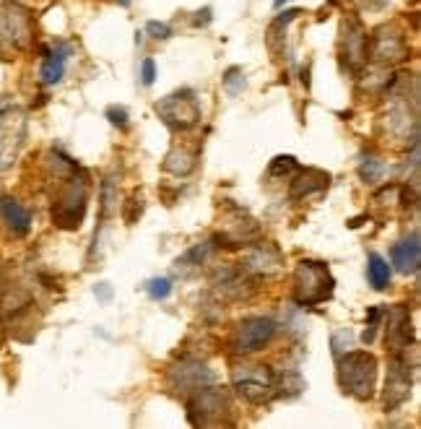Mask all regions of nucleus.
I'll use <instances>...</instances> for the list:
<instances>
[{
  "label": "nucleus",
  "instance_id": "f257e3e1",
  "mask_svg": "<svg viewBox=\"0 0 421 429\" xmlns=\"http://www.w3.org/2000/svg\"><path fill=\"white\" fill-rule=\"evenodd\" d=\"M338 383L349 395L370 401L377 383V357L370 352H346L338 359Z\"/></svg>",
  "mask_w": 421,
  "mask_h": 429
},
{
  "label": "nucleus",
  "instance_id": "f03ea898",
  "mask_svg": "<svg viewBox=\"0 0 421 429\" xmlns=\"http://www.w3.org/2000/svg\"><path fill=\"white\" fill-rule=\"evenodd\" d=\"M333 286V276L325 263H320V260H302L294 271V300L304 307L330 300Z\"/></svg>",
  "mask_w": 421,
  "mask_h": 429
},
{
  "label": "nucleus",
  "instance_id": "7ed1b4c3",
  "mask_svg": "<svg viewBox=\"0 0 421 429\" xmlns=\"http://www.w3.org/2000/svg\"><path fill=\"white\" fill-rule=\"evenodd\" d=\"M234 390L247 401V404H268L278 393V378L273 369L266 364H237L232 369Z\"/></svg>",
  "mask_w": 421,
  "mask_h": 429
},
{
  "label": "nucleus",
  "instance_id": "20e7f679",
  "mask_svg": "<svg viewBox=\"0 0 421 429\" xmlns=\"http://www.w3.org/2000/svg\"><path fill=\"white\" fill-rule=\"evenodd\" d=\"M232 411V401L226 388H200L198 393H193L188 401V416L190 424L195 427H211V424H229L224 419L226 414Z\"/></svg>",
  "mask_w": 421,
  "mask_h": 429
},
{
  "label": "nucleus",
  "instance_id": "39448f33",
  "mask_svg": "<svg viewBox=\"0 0 421 429\" xmlns=\"http://www.w3.org/2000/svg\"><path fill=\"white\" fill-rule=\"evenodd\" d=\"M84 214H86V185L70 177L52 203V222L60 229H78L84 222Z\"/></svg>",
  "mask_w": 421,
  "mask_h": 429
},
{
  "label": "nucleus",
  "instance_id": "423d86ee",
  "mask_svg": "<svg viewBox=\"0 0 421 429\" xmlns=\"http://www.w3.org/2000/svg\"><path fill=\"white\" fill-rule=\"evenodd\" d=\"M26 138V117L18 107H0V172L13 167Z\"/></svg>",
  "mask_w": 421,
  "mask_h": 429
},
{
  "label": "nucleus",
  "instance_id": "0eeeda50",
  "mask_svg": "<svg viewBox=\"0 0 421 429\" xmlns=\"http://www.w3.org/2000/svg\"><path fill=\"white\" fill-rule=\"evenodd\" d=\"M156 112L174 130H190L200 122V104L193 91H177V94L164 96L162 102H156Z\"/></svg>",
  "mask_w": 421,
  "mask_h": 429
},
{
  "label": "nucleus",
  "instance_id": "6e6552de",
  "mask_svg": "<svg viewBox=\"0 0 421 429\" xmlns=\"http://www.w3.org/2000/svg\"><path fill=\"white\" fill-rule=\"evenodd\" d=\"M276 333V323L271 318H245L240 326L234 328V335H232V349L234 354H255L266 346Z\"/></svg>",
  "mask_w": 421,
  "mask_h": 429
},
{
  "label": "nucleus",
  "instance_id": "1a4fd4ad",
  "mask_svg": "<svg viewBox=\"0 0 421 429\" xmlns=\"http://www.w3.org/2000/svg\"><path fill=\"white\" fill-rule=\"evenodd\" d=\"M167 383L172 388L174 393L182 395H193L198 393L200 388H206L214 383V372L208 369V364L195 359H182L180 364L169 367L167 372Z\"/></svg>",
  "mask_w": 421,
  "mask_h": 429
},
{
  "label": "nucleus",
  "instance_id": "9d476101",
  "mask_svg": "<svg viewBox=\"0 0 421 429\" xmlns=\"http://www.w3.org/2000/svg\"><path fill=\"white\" fill-rule=\"evenodd\" d=\"M411 367L408 359L401 357V352H396V357L387 364V380H385V411H396L408 401L411 395Z\"/></svg>",
  "mask_w": 421,
  "mask_h": 429
},
{
  "label": "nucleus",
  "instance_id": "9b49d317",
  "mask_svg": "<svg viewBox=\"0 0 421 429\" xmlns=\"http://www.w3.org/2000/svg\"><path fill=\"white\" fill-rule=\"evenodd\" d=\"M341 47H344L346 65L356 73V70L364 65V60H367V50H370V39H367V34H364V29H361L359 21L346 18L344 24H341Z\"/></svg>",
  "mask_w": 421,
  "mask_h": 429
},
{
  "label": "nucleus",
  "instance_id": "f8f14e48",
  "mask_svg": "<svg viewBox=\"0 0 421 429\" xmlns=\"http://www.w3.org/2000/svg\"><path fill=\"white\" fill-rule=\"evenodd\" d=\"M29 37H32V29H29L26 13L16 6H8L0 13V39L13 50H24L29 44Z\"/></svg>",
  "mask_w": 421,
  "mask_h": 429
},
{
  "label": "nucleus",
  "instance_id": "ddd939ff",
  "mask_svg": "<svg viewBox=\"0 0 421 429\" xmlns=\"http://www.w3.org/2000/svg\"><path fill=\"white\" fill-rule=\"evenodd\" d=\"M372 58L377 63H385V65L406 60L403 37L396 34L393 29H380L377 37H375V42H372Z\"/></svg>",
  "mask_w": 421,
  "mask_h": 429
},
{
  "label": "nucleus",
  "instance_id": "4468645a",
  "mask_svg": "<svg viewBox=\"0 0 421 429\" xmlns=\"http://www.w3.org/2000/svg\"><path fill=\"white\" fill-rule=\"evenodd\" d=\"M390 257H393V266L401 271V274H416L421 266V245H419V232H413L411 237L396 242L393 250H390Z\"/></svg>",
  "mask_w": 421,
  "mask_h": 429
},
{
  "label": "nucleus",
  "instance_id": "2eb2a0df",
  "mask_svg": "<svg viewBox=\"0 0 421 429\" xmlns=\"http://www.w3.org/2000/svg\"><path fill=\"white\" fill-rule=\"evenodd\" d=\"M387 341L393 352H403L408 343H413V328H411V312L406 307H396L387 318Z\"/></svg>",
  "mask_w": 421,
  "mask_h": 429
},
{
  "label": "nucleus",
  "instance_id": "dca6fc26",
  "mask_svg": "<svg viewBox=\"0 0 421 429\" xmlns=\"http://www.w3.org/2000/svg\"><path fill=\"white\" fill-rule=\"evenodd\" d=\"M0 219L11 229V234H16V237H26L32 229V214L11 196L0 198Z\"/></svg>",
  "mask_w": 421,
  "mask_h": 429
},
{
  "label": "nucleus",
  "instance_id": "f3484780",
  "mask_svg": "<svg viewBox=\"0 0 421 429\" xmlns=\"http://www.w3.org/2000/svg\"><path fill=\"white\" fill-rule=\"evenodd\" d=\"M245 268L252 271V274H276L278 268H281V252L273 248V245H268V242H260L255 245L252 250H247V255H245Z\"/></svg>",
  "mask_w": 421,
  "mask_h": 429
},
{
  "label": "nucleus",
  "instance_id": "a211bd4d",
  "mask_svg": "<svg viewBox=\"0 0 421 429\" xmlns=\"http://www.w3.org/2000/svg\"><path fill=\"white\" fill-rule=\"evenodd\" d=\"M328 185H330V174L328 172L315 169V167H304L292 182V198H307L312 193L325 190Z\"/></svg>",
  "mask_w": 421,
  "mask_h": 429
},
{
  "label": "nucleus",
  "instance_id": "6ab92c4d",
  "mask_svg": "<svg viewBox=\"0 0 421 429\" xmlns=\"http://www.w3.org/2000/svg\"><path fill=\"white\" fill-rule=\"evenodd\" d=\"M65 60H68V47L65 44H58L52 52H47V58L42 63V81L47 86L58 84L65 73Z\"/></svg>",
  "mask_w": 421,
  "mask_h": 429
},
{
  "label": "nucleus",
  "instance_id": "aec40b11",
  "mask_svg": "<svg viewBox=\"0 0 421 429\" xmlns=\"http://www.w3.org/2000/svg\"><path fill=\"white\" fill-rule=\"evenodd\" d=\"M164 169L185 177V174H190V172L195 169V154L188 151V148H172L167 154V159H164Z\"/></svg>",
  "mask_w": 421,
  "mask_h": 429
},
{
  "label": "nucleus",
  "instance_id": "412c9836",
  "mask_svg": "<svg viewBox=\"0 0 421 429\" xmlns=\"http://www.w3.org/2000/svg\"><path fill=\"white\" fill-rule=\"evenodd\" d=\"M367 276H370L372 286H375L377 292H382V289H387V286H390V276H393V271H390V266H387L385 257L377 255V252H372L370 266H367Z\"/></svg>",
  "mask_w": 421,
  "mask_h": 429
},
{
  "label": "nucleus",
  "instance_id": "4be33fe9",
  "mask_svg": "<svg viewBox=\"0 0 421 429\" xmlns=\"http://www.w3.org/2000/svg\"><path fill=\"white\" fill-rule=\"evenodd\" d=\"M359 174L364 182H377L382 174H385V162L377 159V156H367L359 167Z\"/></svg>",
  "mask_w": 421,
  "mask_h": 429
},
{
  "label": "nucleus",
  "instance_id": "5701e85b",
  "mask_svg": "<svg viewBox=\"0 0 421 429\" xmlns=\"http://www.w3.org/2000/svg\"><path fill=\"white\" fill-rule=\"evenodd\" d=\"M115 208H117V190H115V182L107 177L102 182V219H107Z\"/></svg>",
  "mask_w": 421,
  "mask_h": 429
},
{
  "label": "nucleus",
  "instance_id": "b1692460",
  "mask_svg": "<svg viewBox=\"0 0 421 429\" xmlns=\"http://www.w3.org/2000/svg\"><path fill=\"white\" fill-rule=\"evenodd\" d=\"M146 292L151 300H167L169 294H172V281L167 278V276H159V278H151L146 283Z\"/></svg>",
  "mask_w": 421,
  "mask_h": 429
},
{
  "label": "nucleus",
  "instance_id": "393cba45",
  "mask_svg": "<svg viewBox=\"0 0 421 429\" xmlns=\"http://www.w3.org/2000/svg\"><path fill=\"white\" fill-rule=\"evenodd\" d=\"M224 89H226L229 96L242 94V89H245V73L240 68H229L224 73Z\"/></svg>",
  "mask_w": 421,
  "mask_h": 429
},
{
  "label": "nucleus",
  "instance_id": "a878e982",
  "mask_svg": "<svg viewBox=\"0 0 421 429\" xmlns=\"http://www.w3.org/2000/svg\"><path fill=\"white\" fill-rule=\"evenodd\" d=\"M294 169H299V164H297L294 156H276L273 162H271V167H268V174L271 177H281V174H289Z\"/></svg>",
  "mask_w": 421,
  "mask_h": 429
},
{
  "label": "nucleus",
  "instance_id": "bb28decb",
  "mask_svg": "<svg viewBox=\"0 0 421 429\" xmlns=\"http://www.w3.org/2000/svg\"><path fill=\"white\" fill-rule=\"evenodd\" d=\"M141 214H143V200L138 196H130L125 200V206H122V219H125V224H136L141 219Z\"/></svg>",
  "mask_w": 421,
  "mask_h": 429
},
{
  "label": "nucleus",
  "instance_id": "cd10ccee",
  "mask_svg": "<svg viewBox=\"0 0 421 429\" xmlns=\"http://www.w3.org/2000/svg\"><path fill=\"white\" fill-rule=\"evenodd\" d=\"M380 320H382V309L370 307V320H367V328H364V333H361L364 343L375 341V335H377V331H380Z\"/></svg>",
  "mask_w": 421,
  "mask_h": 429
},
{
  "label": "nucleus",
  "instance_id": "c85d7f7f",
  "mask_svg": "<svg viewBox=\"0 0 421 429\" xmlns=\"http://www.w3.org/2000/svg\"><path fill=\"white\" fill-rule=\"evenodd\" d=\"M146 32L154 37V39H169V37H172V26L164 24V21H148Z\"/></svg>",
  "mask_w": 421,
  "mask_h": 429
},
{
  "label": "nucleus",
  "instance_id": "c756f323",
  "mask_svg": "<svg viewBox=\"0 0 421 429\" xmlns=\"http://www.w3.org/2000/svg\"><path fill=\"white\" fill-rule=\"evenodd\" d=\"M107 117H110L112 125H117L120 130L128 128V110L125 107H110L107 110Z\"/></svg>",
  "mask_w": 421,
  "mask_h": 429
},
{
  "label": "nucleus",
  "instance_id": "7c9ffc66",
  "mask_svg": "<svg viewBox=\"0 0 421 429\" xmlns=\"http://www.w3.org/2000/svg\"><path fill=\"white\" fill-rule=\"evenodd\" d=\"M141 78H143V86H151L156 81V63L151 58L141 63Z\"/></svg>",
  "mask_w": 421,
  "mask_h": 429
},
{
  "label": "nucleus",
  "instance_id": "2f4dec72",
  "mask_svg": "<svg viewBox=\"0 0 421 429\" xmlns=\"http://www.w3.org/2000/svg\"><path fill=\"white\" fill-rule=\"evenodd\" d=\"M94 294H96V300L107 305V302L112 300V286L110 283H99V286H94Z\"/></svg>",
  "mask_w": 421,
  "mask_h": 429
},
{
  "label": "nucleus",
  "instance_id": "473e14b6",
  "mask_svg": "<svg viewBox=\"0 0 421 429\" xmlns=\"http://www.w3.org/2000/svg\"><path fill=\"white\" fill-rule=\"evenodd\" d=\"M390 0H359V6L364 11H382Z\"/></svg>",
  "mask_w": 421,
  "mask_h": 429
},
{
  "label": "nucleus",
  "instance_id": "72a5a7b5",
  "mask_svg": "<svg viewBox=\"0 0 421 429\" xmlns=\"http://www.w3.org/2000/svg\"><path fill=\"white\" fill-rule=\"evenodd\" d=\"M193 24L195 26H208L211 24V8H203L195 13V18H193Z\"/></svg>",
  "mask_w": 421,
  "mask_h": 429
},
{
  "label": "nucleus",
  "instance_id": "f704fd0d",
  "mask_svg": "<svg viewBox=\"0 0 421 429\" xmlns=\"http://www.w3.org/2000/svg\"><path fill=\"white\" fill-rule=\"evenodd\" d=\"M117 3H120V6H130V0H117Z\"/></svg>",
  "mask_w": 421,
  "mask_h": 429
},
{
  "label": "nucleus",
  "instance_id": "c9c22d12",
  "mask_svg": "<svg viewBox=\"0 0 421 429\" xmlns=\"http://www.w3.org/2000/svg\"><path fill=\"white\" fill-rule=\"evenodd\" d=\"M281 3H286V0H276V6H281Z\"/></svg>",
  "mask_w": 421,
  "mask_h": 429
}]
</instances>
